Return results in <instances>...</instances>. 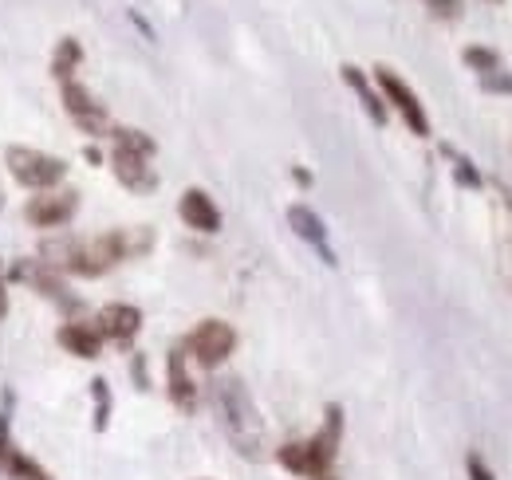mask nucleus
I'll use <instances>...</instances> for the list:
<instances>
[{
	"instance_id": "nucleus-1",
	"label": "nucleus",
	"mask_w": 512,
	"mask_h": 480,
	"mask_svg": "<svg viewBox=\"0 0 512 480\" xmlns=\"http://www.w3.org/2000/svg\"><path fill=\"white\" fill-rule=\"evenodd\" d=\"M154 237L146 229H111L99 237H60L44 244V264L67 276H103L115 264L146 252Z\"/></svg>"
},
{
	"instance_id": "nucleus-2",
	"label": "nucleus",
	"mask_w": 512,
	"mask_h": 480,
	"mask_svg": "<svg viewBox=\"0 0 512 480\" xmlns=\"http://www.w3.org/2000/svg\"><path fill=\"white\" fill-rule=\"evenodd\" d=\"M213 410L221 418V429L229 437V445L249 457V461H260L264 457V421L256 414L253 394L245 390L241 378H221L213 382Z\"/></svg>"
},
{
	"instance_id": "nucleus-3",
	"label": "nucleus",
	"mask_w": 512,
	"mask_h": 480,
	"mask_svg": "<svg viewBox=\"0 0 512 480\" xmlns=\"http://www.w3.org/2000/svg\"><path fill=\"white\" fill-rule=\"evenodd\" d=\"M343 445V406H327L323 425L308 441H288L276 449V461L304 480H335V457Z\"/></svg>"
},
{
	"instance_id": "nucleus-4",
	"label": "nucleus",
	"mask_w": 512,
	"mask_h": 480,
	"mask_svg": "<svg viewBox=\"0 0 512 480\" xmlns=\"http://www.w3.org/2000/svg\"><path fill=\"white\" fill-rule=\"evenodd\" d=\"M154 154H158V146L146 130H134V126H115L111 130V170L130 193H154L158 189Z\"/></svg>"
},
{
	"instance_id": "nucleus-5",
	"label": "nucleus",
	"mask_w": 512,
	"mask_h": 480,
	"mask_svg": "<svg viewBox=\"0 0 512 480\" xmlns=\"http://www.w3.org/2000/svg\"><path fill=\"white\" fill-rule=\"evenodd\" d=\"M4 162H8V174L12 178L20 181V185H28V189H36V193L56 189L67 178L64 158L44 154V150H32V146H8L4 150Z\"/></svg>"
},
{
	"instance_id": "nucleus-6",
	"label": "nucleus",
	"mask_w": 512,
	"mask_h": 480,
	"mask_svg": "<svg viewBox=\"0 0 512 480\" xmlns=\"http://www.w3.org/2000/svg\"><path fill=\"white\" fill-rule=\"evenodd\" d=\"M375 83H379V95H383L386 111L394 107V111H398V119L410 126V134L430 138V115H426V107H422L418 91H414V87H410L394 67H375Z\"/></svg>"
},
{
	"instance_id": "nucleus-7",
	"label": "nucleus",
	"mask_w": 512,
	"mask_h": 480,
	"mask_svg": "<svg viewBox=\"0 0 512 480\" xmlns=\"http://www.w3.org/2000/svg\"><path fill=\"white\" fill-rule=\"evenodd\" d=\"M233 347H237V331L225 319H201L190 335L182 339L186 359H193L205 370H217L221 362L233 355Z\"/></svg>"
},
{
	"instance_id": "nucleus-8",
	"label": "nucleus",
	"mask_w": 512,
	"mask_h": 480,
	"mask_svg": "<svg viewBox=\"0 0 512 480\" xmlns=\"http://www.w3.org/2000/svg\"><path fill=\"white\" fill-rule=\"evenodd\" d=\"M60 95H64V111L67 119L75 122L83 134H91V138H111V130H115V122L107 115V107L71 75V79H60Z\"/></svg>"
},
{
	"instance_id": "nucleus-9",
	"label": "nucleus",
	"mask_w": 512,
	"mask_h": 480,
	"mask_svg": "<svg viewBox=\"0 0 512 480\" xmlns=\"http://www.w3.org/2000/svg\"><path fill=\"white\" fill-rule=\"evenodd\" d=\"M75 209H79V193L56 185V189H44L40 197H32L28 209H24V217L36 229H64L67 221L75 217Z\"/></svg>"
},
{
	"instance_id": "nucleus-10",
	"label": "nucleus",
	"mask_w": 512,
	"mask_h": 480,
	"mask_svg": "<svg viewBox=\"0 0 512 480\" xmlns=\"http://www.w3.org/2000/svg\"><path fill=\"white\" fill-rule=\"evenodd\" d=\"M461 60H465V67L477 75V83H481L489 95H512L509 63L501 60L493 48H481V44H473V48H465V52H461Z\"/></svg>"
},
{
	"instance_id": "nucleus-11",
	"label": "nucleus",
	"mask_w": 512,
	"mask_h": 480,
	"mask_svg": "<svg viewBox=\"0 0 512 480\" xmlns=\"http://www.w3.org/2000/svg\"><path fill=\"white\" fill-rule=\"evenodd\" d=\"M0 473L8 480H52L48 469H40L8 433V398H4V410H0Z\"/></svg>"
},
{
	"instance_id": "nucleus-12",
	"label": "nucleus",
	"mask_w": 512,
	"mask_h": 480,
	"mask_svg": "<svg viewBox=\"0 0 512 480\" xmlns=\"http://www.w3.org/2000/svg\"><path fill=\"white\" fill-rule=\"evenodd\" d=\"M91 323L99 327L103 343L130 347V343H134V335L142 331V311H138L134 303H111V307H103V311H99Z\"/></svg>"
},
{
	"instance_id": "nucleus-13",
	"label": "nucleus",
	"mask_w": 512,
	"mask_h": 480,
	"mask_svg": "<svg viewBox=\"0 0 512 480\" xmlns=\"http://www.w3.org/2000/svg\"><path fill=\"white\" fill-rule=\"evenodd\" d=\"M288 225H292L296 237L308 240V244L320 252L323 264L335 268V248H331V240H327V225H323V217L316 213V209H308V205H292V209H288Z\"/></svg>"
},
{
	"instance_id": "nucleus-14",
	"label": "nucleus",
	"mask_w": 512,
	"mask_h": 480,
	"mask_svg": "<svg viewBox=\"0 0 512 480\" xmlns=\"http://www.w3.org/2000/svg\"><path fill=\"white\" fill-rule=\"evenodd\" d=\"M178 213H182V221L190 225L193 233H221V209H217V201H213L205 189H197V185L182 193Z\"/></svg>"
},
{
	"instance_id": "nucleus-15",
	"label": "nucleus",
	"mask_w": 512,
	"mask_h": 480,
	"mask_svg": "<svg viewBox=\"0 0 512 480\" xmlns=\"http://www.w3.org/2000/svg\"><path fill=\"white\" fill-rule=\"evenodd\" d=\"M166 382H170V402H174L182 414H193V410H197V386H193L190 359H186L182 347H174L170 359H166Z\"/></svg>"
},
{
	"instance_id": "nucleus-16",
	"label": "nucleus",
	"mask_w": 512,
	"mask_h": 480,
	"mask_svg": "<svg viewBox=\"0 0 512 480\" xmlns=\"http://www.w3.org/2000/svg\"><path fill=\"white\" fill-rule=\"evenodd\" d=\"M12 280H24V284H32L40 296H52V300L60 303V307H75V300L67 296V288L60 284V276H56V268H48L44 260H28V264H16V268H12Z\"/></svg>"
},
{
	"instance_id": "nucleus-17",
	"label": "nucleus",
	"mask_w": 512,
	"mask_h": 480,
	"mask_svg": "<svg viewBox=\"0 0 512 480\" xmlns=\"http://www.w3.org/2000/svg\"><path fill=\"white\" fill-rule=\"evenodd\" d=\"M60 347L75 359H99L103 335H99V327L91 319H71V323L60 327Z\"/></svg>"
},
{
	"instance_id": "nucleus-18",
	"label": "nucleus",
	"mask_w": 512,
	"mask_h": 480,
	"mask_svg": "<svg viewBox=\"0 0 512 480\" xmlns=\"http://www.w3.org/2000/svg\"><path fill=\"white\" fill-rule=\"evenodd\" d=\"M339 75H343V83H347V87L359 95V103H363V111L371 115V122H375V126H386L390 111H386L383 95L371 87V79H367V75H363L355 63H343V67H339Z\"/></svg>"
},
{
	"instance_id": "nucleus-19",
	"label": "nucleus",
	"mask_w": 512,
	"mask_h": 480,
	"mask_svg": "<svg viewBox=\"0 0 512 480\" xmlns=\"http://www.w3.org/2000/svg\"><path fill=\"white\" fill-rule=\"evenodd\" d=\"M79 63H83V48H79V40H60V48H56V60H52V71H56V79H71V75L79 71Z\"/></svg>"
},
{
	"instance_id": "nucleus-20",
	"label": "nucleus",
	"mask_w": 512,
	"mask_h": 480,
	"mask_svg": "<svg viewBox=\"0 0 512 480\" xmlns=\"http://www.w3.org/2000/svg\"><path fill=\"white\" fill-rule=\"evenodd\" d=\"M449 162H453V178L461 181V185H469V189H481V174H477V166L469 162V158H461L453 146H446Z\"/></svg>"
},
{
	"instance_id": "nucleus-21",
	"label": "nucleus",
	"mask_w": 512,
	"mask_h": 480,
	"mask_svg": "<svg viewBox=\"0 0 512 480\" xmlns=\"http://www.w3.org/2000/svg\"><path fill=\"white\" fill-rule=\"evenodd\" d=\"M91 386H95V429H103V425H107V414H111V398H107V382H103V378H95Z\"/></svg>"
},
{
	"instance_id": "nucleus-22",
	"label": "nucleus",
	"mask_w": 512,
	"mask_h": 480,
	"mask_svg": "<svg viewBox=\"0 0 512 480\" xmlns=\"http://www.w3.org/2000/svg\"><path fill=\"white\" fill-rule=\"evenodd\" d=\"M465 473H469V480H497L481 453H469V457H465Z\"/></svg>"
},
{
	"instance_id": "nucleus-23",
	"label": "nucleus",
	"mask_w": 512,
	"mask_h": 480,
	"mask_svg": "<svg viewBox=\"0 0 512 480\" xmlns=\"http://www.w3.org/2000/svg\"><path fill=\"white\" fill-rule=\"evenodd\" d=\"M430 4H434V12L446 16V20H457V16H461V0H430Z\"/></svg>"
},
{
	"instance_id": "nucleus-24",
	"label": "nucleus",
	"mask_w": 512,
	"mask_h": 480,
	"mask_svg": "<svg viewBox=\"0 0 512 480\" xmlns=\"http://www.w3.org/2000/svg\"><path fill=\"white\" fill-rule=\"evenodd\" d=\"M8 315V292H4V280H0V319Z\"/></svg>"
},
{
	"instance_id": "nucleus-25",
	"label": "nucleus",
	"mask_w": 512,
	"mask_h": 480,
	"mask_svg": "<svg viewBox=\"0 0 512 480\" xmlns=\"http://www.w3.org/2000/svg\"><path fill=\"white\" fill-rule=\"evenodd\" d=\"M0 209H4V197H0Z\"/></svg>"
},
{
	"instance_id": "nucleus-26",
	"label": "nucleus",
	"mask_w": 512,
	"mask_h": 480,
	"mask_svg": "<svg viewBox=\"0 0 512 480\" xmlns=\"http://www.w3.org/2000/svg\"><path fill=\"white\" fill-rule=\"evenodd\" d=\"M493 4H501V0H493Z\"/></svg>"
}]
</instances>
